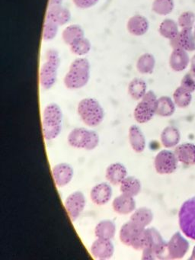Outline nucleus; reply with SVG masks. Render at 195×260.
Returning a JSON list of instances; mask_svg holds the SVG:
<instances>
[{
	"mask_svg": "<svg viewBox=\"0 0 195 260\" xmlns=\"http://www.w3.org/2000/svg\"><path fill=\"white\" fill-rule=\"evenodd\" d=\"M91 75V65L88 59L79 57L70 64L66 74L63 83L67 89L75 90L82 89L88 84Z\"/></svg>",
	"mask_w": 195,
	"mask_h": 260,
	"instance_id": "f257e3e1",
	"label": "nucleus"
},
{
	"mask_svg": "<svg viewBox=\"0 0 195 260\" xmlns=\"http://www.w3.org/2000/svg\"><path fill=\"white\" fill-rule=\"evenodd\" d=\"M62 111L56 103H50L42 113L43 135L46 141L56 139L62 131Z\"/></svg>",
	"mask_w": 195,
	"mask_h": 260,
	"instance_id": "f03ea898",
	"label": "nucleus"
},
{
	"mask_svg": "<svg viewBox=\"0 0 195 260\" xmlns=\"http://www.w3.org/2000/svg\"><path fill=\"white\" fill-rule=\"evenodd\" d=\"M60 61L59 52L56 49L50 48L46 51L39 74L40 85L44 90L51 89L56 83Z\"/></svg>",
	"mask_w": 195,
	"mask_h": 260,
	"instance_id": "7ed1b4c3",
	"label": "nucleus"
},
{
	"mask_svg": "<svg viewBox=\"0 0 195 260\" xmlns=\"http://www.w3.org/2000/svg\"><path fill=\"white\" fill-rule=\"evenodd\" d=\"M77 113L82 122L90 127L100 125L105 118V111L98 100L85 98L77 106Z\"/></svg>",
	"mask_w": 195,
	"mask_h": 260,
	"instance_id": "20e7f679",
	"label": "nucleus"
},
{
	"mask_svg": "<svg viewBox=\"0 0 195 260\" xmlns=\"http://www.w3.org/2000/svg\"><path fill=\"white\" fill-rule=\"evenodd\" d=\"M67 142L74 148L90 151L99 146L100 138L94 131L85 127H76L69 133Z\"/></svg>",
	"mask_w": 195,
	"mask_h": 260,
	"instance_id": "39448f33",
	"label": "nucleus"
},
{
	"mask_svg": "<svg viewBox=\"0 0 195 260\" xmlns=\"http://www.w3.org/2000/svg\"><path fill=\"white\" fill-rule=\"evenodd\" d=\"M145 229L146 228L139 226L132 220H128L120 228L119 232L120 242L136 250H143Z\"/></svg>",
	"mask_w": 195,
	"mask_h": 260,
	"instance_id": "423d86ee",
	"label": "nucleus"
},
{
	"mask_svg": "<svg viewBox=\"0 0 195 260\" xmlns=\"http://www.w3.org/2000/svg\"><path fill=\"white\" fill-rule=\"evenodd\" d=\"M156 95L152 91H148L140 100L134 111V119L140 124L150 121L156 114Z\"/></svg>",
	"mask_w": 195,
	"mask_h": 260,
	"instance_id": "0eeeda50",
	"label": "nucleus"
},
{
	"mask_svg": "<svg viewBox=\"0 0 195 260\" xmlns=\"http://www.w3.org/2000/svg\"><path fill=\"white\" fill-rule=\"evenodd\" d=\"M178 219L183 234L195 240V197L183 203L178 213Z\"/></svg>",
	"mask_w": 195,
	"mask_h": 260,
	"instance_id": "6e6552de",
	"label": "nucleus"
},
{
	"mask_svg": "<svg viewBox=\"0 0 195 260\" xmlns=\"http://www.w3.org/2000/svg\"><path fill=\"white\" fill-rule=\"evenodd\" d=\"M86 205V199L82 191H76L72 192L66 198L64 201V207L68 214L71 221L75 222L82 211L85 209Z\"/></svg>",
	"mask_w": 195,
	"mask_h": 260,
	"instance_id": "1a4fd4ad",
	"label": "nucleus"
},
{
	"mask_svg": "<svg viewBox=\"0 0 195 260\" xmlns=\"http://www.w3.org/2000/svg\"><path fill=\"white\" fill-rule=\"evenodd\" d=\"M178 162L174 152L162 150L155 156L154 167L158 174H171L176 170Z\"/></svg>",
	"mask_w": 195,
	"mask_h": 260,
	"instance_id": "9d476101",
	"label": "nucleus"
},
{
	"mask_svg": "<svg viewBox=\"0 0 195 260\" xmlns=\"http://www.w3.org/2000/svg\"><path fill=\"white\" fill-rule=\"evenodd\" d=\"M189 243L179 232L175 233L169 242L166 243V259L181 258L188 250Z\"/></svg>",
	"mask_w": 195,
	"mask_h": 260,
	"instance_id": "9b49d317",
	"label": "nucleus"
},
{
	"mask_svg": "<svg viewBox=\"0 0 195 260\" xmlns=\"http://www.w3.org/2000/svg\"><path fill=\"white\" fill-rule=\"evenodd\" d=\"M52 176L56 186L62 188L71 182L74 176V170L67 162H59L52 168Z\"/></svg>",
	"mask_w": 195,
	"mask_h": 260,
	"instance_id": "f8f14e48",
	"label": "nucleus"
},
{
	"mask_svg": "<svg viewBox=\"0 0 195 260\" xmlns=\"http://www.w3.org/2000/svg\"><path fill=\"white\" fill-rule=\"evenodd\" d=\"M90 252L96 259H110L114 255V246L111 240L96 238L90 247Z\"/></svg>",
	"mask_w": 195,
	"mask_h": 260,
	"instance_id": "ddd939ff",
	"label": "nucleus"
},
{
	"mask_svg": "<svg viewBox=\"0 0 195 260\" xmlns=\"http://www.w3.org/2000/svg\"><path fill=\"white\" fill-rule=\"evenodd\" d=\"M113 190L109 182H100L92 187L90 191L91 202L98 206L108 204L112 198Z\"/></svg>",
	"mask_w": 195,
	"mask_h": 260,
	"instance_id": "4468645a",
	"label": "nucleus"
},
{
	"mask_svg": "<svg viewBox=\"0 0 195 260\" xmlns=\"http://www.w3.org/2000/svg\"><path fill=\"white\" fill-rule=\"evenodd\" d=\"M192 28H182L175 39L170 40V45L173 49L182 48L186 51L195 50V37Z\"/></svg>",
	"mask_w": 195,
	"mask_h": 260,
	"instance_id": "2eb2a0df",
	"label": "nucleus"
},
{
	"mask_svg": "<svg viewBox=\"0 0 195 260\" xmlns=\"http://www.w3.org/2000/svg\"><path fill=\"white\" fill-rule=\"evenodd\" d=\"M112 208L114 212L121 215L132 214L136 210L135 199L134 197L121 193L113 200Z\"/></svg>",
	"mask_w": 195,
	"mask_h": 260,
	"instance_id": "dca6fc26",
	"label": "nucleus"
},
{
	"mask_svg": "<svg viewBox=\"0 0 195 260\" xmlns=\"http://www.w3.org/2000/svg\"><path fill=\"white\" fill-rule=\"evenodd\" d=\"M71 17L72 15L70 10L62 5L48 6L46 19L55 22L59 26L67 25L70 22Z\"/></svg>",
	"mask_w": 195,
	"mask_h": 260,
	"instance_id": "f3484780",
	"label": "nucleus"
},
{
	"mask_svg": "<svg viewBox=\"0 0 195 260\" xmlns=\"http://www.w3.org/2000/svg\"><path fill=\"white\" fill-rule=\"evenodd\" d=\"M127 176L126 167L120 162H113L105 170V178L113 185H120Z\"/></svg>",
	"mask_w": 195,
	"mask_h": 260,
	"instance_id": "a211bd4d",
	"label": "nucleus"
},
{
	"mask_svg": "<svg viewBox=\"0 0 195 260\" xmlns=\"http://www.w3.org/2000/svg\"><path fill=\"white\" fill-rule=\"evenodd\" d=\"M149 27L147 19L141 15L132 16L126 22V30L134 36H144L149 30Z\"/></svg>",
	"mask_w": 195,
	"mask_h": 260,
	"instance_id": "6ab92c4d",
	"label": "nucleus"
},
{
	"mask_svg": "<svg viewBox=\"0 0 195 260\" xmlns=\"http://www.w3.org/2000/svg\"><path fill=\"white\" fill-rule=\"evenodd\" d=\"M128 140L131 148L136 153H142L146 148V138L141 129L135 124L129 127L128 131Z\"/></svg>",
	"mask_w": 195,
	"mask_h": 260,
	"instance_id": "aec40b11",
	"label": "nucleus"
},
{
	"mask_svg": "<svg viewBox=\"0 0 195 260\" xmlns=\"http://www.w3.org/2000/svg\"><path fill=\"white\" fill-rule=\"evenodd\" d=\"M175 156L179 162L186 166L195 164V145L193 144H183L177 146L175 149Z\"/></svg>",
	"mask_w": 195,
	"mask_h": 260,
	"instance_id": "412c9836",
	"label": "nucleus"
},
{
	"mask_svg": "<svg viewBox=\"0 0 195 260\" xmlns=\"http://www.w3.org/2000/svg\"><path fill=\"white\" fill-rule=\"evenodd\" d=\"M189 63V57L186 51L182 48L173 49L169 57V66L176 72L184 71Z\"/></svg>",
	"mask_w": 195,
	"mask_h": 260,
	"instance_id": "4be33fe9",
	"label": "nucleus"
},
{
	"mask_svg": "<svg viewBox=\"0 0 195 260\" xmlns=\"http://www.w3.org/2000/svg\"><path fill=\"white\" fill-rule=\"evenodd\" d=\"M115 223L113 220H102L96 224L94 228V235L96 238L112 240L116 234Z\"/></svg>",
	"mask_w": 195,
	"mask_h": 260,
	"instance_id": "5701e85b",
	"label": "nucleus"
},
{
	"mask_svg": "<svg viewBox=\"0 0 195 260\" xmlns=\"http://www.w3.org/2000/svg\"><path fill=\"white\" fill-rule=\"evenodd\" d=\"M119 185L120 192L131 197L138 196L141 191V182L134 176H126Z\"/></svg>",
	"mask_w": 195,
	"mask_h": 260,
	"instance_id": "b1692460",
	"label": "nucleus"
},
{
	"mask_svg": "<svg viewBox=\"0 0 195 260\" xmlns=\"http://www.w3.org/2000/svg\"><path fill=\"white\" fill-rule=\"evenodd\" d=\"M129 220L142 228H146L153 220V214L149 208H140L136 209L131 214Z\"/></svg>",
	"mask_w": 195,
	"mask_h": 260,
	"instance_id": "393cba45",
	"label": "nucleus"
},
{
	"mask_svg": "<svg viewBox=\"0 0 195 260\" xmlns=\"http://www.w3.org/2000/svg\"><path fill=\"white\" fill-rule=\"evenodd\" d=\"M85 37V32L79 25H70L62 31V38L66 45H73L76 41Z\"/></svg>",
	"mask_w": 195,
	"mask_h": 260,
	"instance_id": "a878e982",
	"label": "nucleus"
},
{
	"mask_svg": "<svg viewBox=\"0 0 195 260\" xmlns=\"http://www.w3.org/2000/svg\"><path fill=\"white\" fill-rule=\"evenodd\" d=\"M161 142L166 148L175 147L179 143V131L173 126L166 127L161 134Z\"/></svg>",
	"mask_w": 195,
	"mask_h": 260,
	"instance_id": "bb28decb",
	"label": "nucleus"
},
{
	"mask_svg": "<svg viewBox=\"0 0 195 260\" xmlns=\"http://www.w3.org/2000/svg\"><path fill=\"white\" fill-rule=\"evenodd\" d=\"M147 85L144 80L140 78H134L128 85L127 92L129 96L134 100H140L146 93Z\"/></svg>",
	"mask_w": 195,
	"mask_h": 260,
	"instance_id": "cd10ccee",
	"label": "nucleus"
},
{
	"mask_svg": "<svg viewBox=\"0 0 195 260\" xmlns=\"http://www.w3.org/2000/svg\"><path fill=\"white\" fill-rule=\"evenodd\" d=\"M155 60L152 54L146 53L142 54L137 61V71L141 74H150L155 68Z\"/></svg>",
	"mask_w": 195,
	"mask_h": 260,
	"instance_id": "c85d7f7f",
	"label": "nucleus"
},
{
	"mask_svg": "<svg viewBox=\"0 0 195 260\" xmlns=\"http://www.w3.org/2000/svg\"><path fill=\"white\" fill-rule=\"evenodd\" d=\"M178 25V24H177L172 19H165L160 24L158 32L165 39L172 40V39H175L179 33Z\"/></svg>",
	"mask_w": 195,
	"mask_h": 260,
	"instance_id": "c756f323",
	"label": "nucleus"
},
{
	"mask_svg": "<svg viewBox=\"0 0 195 260\" xmlns=\"http://www.w3.org/2000/svg\"><path fill=\"white\" fill-rule=\"evenodd\" d=\"M175 111V104L169 96H161L157 101L156 115L161 117H169Z\"/></svg>",
	"mask_w": 195,
	"mask_h": 260,
	"instance_id": "7c9ffc66",
	"label": "nucleus"
},
{
	"mask_svg": "<svg viewBox=\"0 0 195 260\" xmlns=\"http://www.w3.org/2000/svg\"><path fill=\"white\" fill-rule=\"evenodd\" d=\"M191 99V92L186 90L182 86H179V87L177 88L175 92H174V103L178 107H187V106L190 105Z\"/></svg>",
	"mask_w": 195,
	"mask_h": 260,
	"instance_id": "2f4dec72",
	"label": "nucleus"
},
{
	"mask_svg": "<svg viewBox=\"0 0 195 260\" xmlns=\"http://www.w3.org/2000/svg\"><path fill=\"white\" fill-rule=\"evenodd\" d=\"M173 0H154L152 10L159 16H167L174 10Z\"/></svg>",
	"mask_w": 195,
	"mask_h": 260,
	"instance_id": "473e14b6",
	"label": "nucleus"
},
{
	"mask_svg": "<svg viewBox=\"0 0 195 260\" xmlns=\"http://www.w3.org/2000/svg\"><path fill=\"white\" fill-rule=\"evenodd\" d=\"M70 48L75 55L85 56L91 51V44L88 39L84 37L70 45Z\"/></svg>",
	"mask_w": 195,
	"mask_h": 260,
	"instance_id": "72a5a7b5",
	"label": "nucleus"
},
{
	"mask_svg": "<svg viewBox=\"0 0 195 260\" xmlns=\"http://www.w3.org/2000/svg\"><path fill=\"white\" fill-rule=\"evenodd\" d=\"M59 25L52 21L45 19L43 28V39L45 42H50L56 37L59 31Z\"/></svg>",
	"mask_w": 195,
	"mask_h": 260,
	"instance_id": "f704fd0d",
	"label": "nucleus"
},
{
	"mask_svg": "<svg viewBox=\"0 0 195 260\" xmlns=\"http://www.w3.org/2000/svg\"><path fill=\"white\" fill-rule=\"evenodd\" d=\"M195 16L191 12H184L178 18V24L181 28H192L194 23Z\"/></svg>",
	"mask_w": 195,
	"mask_h": 260,
	"instance_id": "c9c22d12",
	"label": "nucleus"
},
{
	"mask_svg": "<svg viewBox=\"0 0 195 260\" xmlns=\"http://www.w3.org/2000/svg\"><path fill=\"white\" fill-rule=\"evenodd\" d=\"M181 86L190 92L195 90V77L190 73L186 74L181 80Z\"/></svg>",
	"mask_w": 195,
	"mask_h": 260,
	"instance_id": "e433bc0d",
	"label": "nucleus"
},
{
	"mask_svg": "<svg viewBox=\"0 0 195 260\" xmlns=\"http://www.w3.org/2000/svg\"><path fill=\"white\" fill-rule=\"evenodd\" d=\"M73 4L81 10H87L94 7L99 0H72Z\"/></svg>",
	"mask_w": 195,
	"mask_h": 260,
	"instance_id": "4c0bfd02",
	"label": "nucleus"
},
{
	"mask_svg": "<svg viewBox=\"0 0 195 260\" xmlns=\"http://www.w3.org/2000/svg\"><path fill=\"white\" fill-rule=\"evenodd\" d=\"M190 74L195 77V55L193 56L190 62Z\"/></svg>",
	"mask_w": 195,
	"mask_h": 260,
	"instance_id": "58836bf2",
	"label": "nucleus"
},
{
	"mask_svg": "<svg viewBox=\"0 0 195 260\" xmlns=\"http://www.w3.org/2000/svg\"><path fill=\"white\" fill-rule=\"evenodd\" d=\"M63 0H49V6L62 5Z\"/></svg>",
	"mask_w": 195,
	"mask_h": 260,
	"instance_id": "ea45409f",
	"label": "nucleus"
},
{
	"mask_svg": "<svg viewBox=\"0 0 195 260\" xmlns=\"http://www.w3.org/2000/svg\"><path fill=\"white\" fill-rule=\"evenodd\" d=\"M190 259H195V247L193 249V252H192L191 257H190Z\"/></svg>",
	"mask_w": 195,
	"mask_h": 260,
	"instance_id": "a19ab883",
	"label": "nucleus"
},
{
	"mask_svg": "<svg viewBox=\"0 0 195 260\" xmlns=\"http://www.w3.org/2000/svg\"><path fill=\"white\" fill-rule=\"evenodd\" d=\"M193 35H194V37H195V28H194V31H193Z\"/></svg>",
	"mask_w": 195,
	"mask_h": 260,
	"instance_id": "79ce46f5",
	"label": "nucleus"
}]
</instances>
